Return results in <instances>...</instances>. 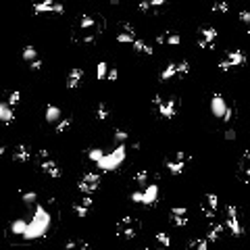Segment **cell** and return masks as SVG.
Listing matches in <instances>:
<instances>
[{
  "mask_svg": "<svg viewBox=\"0 0 250 250\" xmlns=\"http://www.w3.org/2000/svg\"><path fill=\"white\" fill-rule=\"evenodd\" d=\"M156 42L158 44H167V46H177L179 42H182V38H179V33H175V31H161L156 36Z\"/></svg>",
  "mask_w": 250,
  "mask_h": 250,
  "instance_id": "cell-23",
  "label": "cell"
},
{
  "mask_svg": "<svg viewBox=\"0 0 250 250\" xmlns=\"http://www.w3.org/2000/svg\"><path fill=\"white\" fill-rule=\"evenodd\" d=\"M229 11V6L225 2H217V4H213V13H227Z\"/></svg>",
  "mask_w": 250,
  "mask_h": 250,
  "instance_id": "cell-42",
  "label": "cell"
},
{
  "mask_svg": "<svg viewBox=\"0 0 250 250\" xmlns=\"http://www.w3.org/2000/svg\"><path fill=\"white\" fill-rule=\"evenodd\" d=\"M125 156H127V148H125V144L117 146L113 152H104V156L96 163V167H98L100 171H115V169H119L121 167V163L125 161Z\"/></svg>",
  "mask_w": 250,
  "mask_h": 250,
  "instance_id": "cell-3",
  "label": "cell"
},
{
  "mask_svg": "<svg viewBox=\"0 0 250 250\" xmlns=\"http://www.w3.org/2000/svg\"><path fill=\"white\" fill-rule=\"evenodd\" d=\"M21 57H23V61H27V62H33L36 59H40L38 57V50L33 46H25L23 52H21Z\"/></svg>",
  "mask_w": 250,
  "mask_h": 250,
  "instance_id": "cell-31",
  "label": "cell"
},
{
  "mask_svg": "<svg viewBox=\"0 0 250 250\" xmlns=\"http://www.w3.org/2000/svg\"><path fill=\"white\" fill-rule=\"evenodd\" d=\"M203 213H204V217L208 221H215V217H217V208H219V198H217V194H213V192H206L204 194V203H203Z\"/></svg>",
  "mask_w": 250,
  "mask_h": 250,
  "instance_id": "cell-15",
  "label": "cell"
},
{
  "mask_svg": "<svg viewBox=\"0 0 250 250\" xmlns=\"http://www.w3.org/2000/svg\"><path fill=\"white\" fill-rule=\"evenodd\" d=\"M33 148L30 144H17L15 146V150H13V161L15 163H30L31 158H33Z\"/></svg>",
  "mask_w": 250,
  "mask_h": 250,
  "instance_id": "cell-17",
  "label": "cell"
},
{
  "mask_svg": "<svg viewBox=\"0 0 250 250\" xmlns=\"http://www.w3.org/2000/svg\"><path fill=\"white\" fill-rule=\"evenodd\" d=\"M62 250H90V246L86 244V242H81V240H69Z\"/></svg>",
  "mask_w": 250,
  "mask_h": 250,
  "instance_id": "cell-32",
  "label": "cell"
},
{
  "mask_svg": "<svg viewBox=\"0 0 250 250\" xmlns=\"http://www.w3.org/2000/svg\"><path fill=\"white\" fill-rule=\"evenodd\" d=\"M225 140H235V131L234 129H227L225 131Z\"/></svg>",
  "mask_w": 250,
  "mask_h": 250,
  "instance_id": "cell-47",
  "label": "cell"
},
{
  "mask_svg": "<svg viewBox=\"0 0 250 250\" xmlns=\"http://www.w3.org/2000/svg\"><path fill=\"white\" fill-rule=\"evenodd\" d=\"M211 113H213V117H217V119H221L223 123L234 119V109L225 102V98L221 94H213V98H211Z\"/></svg>",
  "mask_w": 250,
  "mask_h": 250,
  "instance_id": "cell-6",
  "label": "cell"
},
{
  "mask_svg": "<svg viewBox=\"0 0 250 250\" xmlns=\"http://www.w3.org/2000/svg\"><path fill=\"white\" fill-rule=\"evenodd\" d=\"M136 40H138V33L134 30V25L123 23V31L117 33V42H119V44H134Z\"/></svg>",
  "mask_w": 250,
  "mask_h": 250,
  "instance_id": "cell-21",
  "label": "cell"
},
{
  "mask_svg": "<svg viewBox=\"0 0 250 250\" xmlns=\"http://www.w3.org/2000/svg\"><path fill=\"white\" fill-rule=\"evenodd\" d=\"M83 78H86V73H83L81 67H71L67 71V88L69 90H78L83 83Z\"/></svg>",
  "mask_w": 250,
  "mask_h": 250,
  "instance_id": "cell-19",
  "label": "cell"
},
{
  "mask_svg": "<svg viewBox=\"0 0 250 250\" xmlns=\"http://www.w3.org/2000/svg\"><path fill=\"white\" fill-rule=\"evenodd\" d=\"M31 11L36 13V15H62V13H65V6L61 2H54V0H44V2L33 4Z\"/></svg>",
  "mask_w": 250,
  "mask_h": 250,
  "instance_id": "cell-14",
  "label": "cell"
},
{
  "mask_svg": "<svg viewBox=\"0 0 250 250\" xmlns=\"http://www.w3.org/2000/svg\"><path fill=\"white\" fill-rule=\"evenodd\" d=\"M131 203L146 204V206H155L158 203V186L156 184H148L144 190L131 192Z\"/></svg>",
  "mask_w": 250,
  "mask_h": 250,
  "instance_id": "cell-5",
  "label": "cell"
},
{
  "mask_svg": "<svg viewBox=\"0 0 250 250\" xmlns=\"http://www.w3.org/2000/svg\"><path fill=\"white\" fill-rule=\"evenodd\" d=\"M138 232H140V223L129 217V215H125V217H121L119 221H117V238L121 240H134Z\"/></svg>",
  "mask_w": 250,
  "mask_h": 250,
  "instance_id": "cell-7",
  "label": "cell"
},
{
  "mask_svg": "<svg viewBox=\"0 0 250 250\" xmlns=\"http://www.w3.org/2000/svg\"><path fill=\"white\" fill-rule=\"evenodd\" d=\"M134 184H138V186H140L142 190H144V188L150 184V173L146 171V169L136 171V173H134Z\"/></svg>",
  "mask_w": 250,
  "mask_h": 250,
  "instance_id": "cell-26",
  "label": "cell"
},
{
  "mask_svg": "<svg viewBox=\"0 0 250 250\" xmlns=\"http://www.w3.org/2000/svg\"><path fill=\"white\" fill-rule=\"evenodd\" d=\"M158 6H165V0H150V2H140L138 9L140 11H148V9H158Z\"/></svg>",
  "mask_w": 250,
  "mask_h": 250,
  "instance_id": "cell-37",
  "label": "cell"
},
{
  "mask_svg": "<svg viewBox=\"0 0 250 250\" xmlns=\"http://www.w3.org/2000/svg\"><path fill=\"white\" fill-rule=\"evenodd\" d=\"M109 117H110L109 104H107V102H98V104H96V119L104 121V119H109Z\"/></svg>",
  "mask_w": 250,
  "mask_h": 250,
  "instance_id": "cell-29",
  "label": "cell"
},
{
  "mask_svg": "<svg viewBox=\"0 0 250 250\" xmlns=\"http://www.w3.org/2000/svg\"><path fill=\"white\" fill-rule=\"evenodd\" d=\"M109 62H104V61H100L98 65H96V78H98L100 81L102 79H107V75H109Z\"/></svg>",
  "mask_w": 250,
  "mask_h": 250,
  "instance_id": "cell-33",
  "label": "cell"
},
{
  "mask_svg": "<svg viewBox=\"0 0 250 250\" xmlns=\"http://www.w3.org/2000/svg\"><path fill=\"white\" fill-rule=\"evenodd\" d=\"M117 75H119V73H117V67H110L109 69V75H107V81H115Z\"/></svg>",
  "mask_w": 250,
  "mask_h": 250,
  "instance_id": "cell-44",
  "label": "cell"
},
{
  "mask_svg": "<svg viewBox=\"0 0 250 250\" xmlns=\"http://www.w3.org/2000/svg\"><path fill=\"white\" fill-rule=\"evenodd\" d=\"M155 109L158 110V115L163 117V119H173V117L177 115L179 110V98L177 96H169V98H163V96H155Z\"/></svg>",
  "mask_w": 250,
  "mask_h": 250,
  "instance_id": "cell-4",
  "label": "cell"
},
{
  "mask_svg": "<svg viewBox=\"0 0 250 250\" xmlns=\"http://www.w3.org/2000/svg\"><path fill=\"white\" fill-rule=\"evenodd\" d=\"M246 62V54L242 50H229L223 59L219 61V71H229V69H235V67H242Z\"/></svg>",
  "mask_w": 250,
  "mask_h": 250,
  "instance_id": "cell-11",
  "label": "cell"
},
{
  "mask_svg": "<svg viewBox=\"0 0 250 250\" xmlns=\"http://www.w3.org/2000/svg\"><path fill=\"white\" fill-rule=\"evenodd\" d=\"M188 161H190V156H188L184 150H177V152H173L171 156L165 158V167L171 175H182L188 167Z\"/></svg>",
  "mask_w": 250,
  "mask_h": 250,
  "instance_id": "cell-8",
  "label": "cell"
},
{
  "mask_svg": "<svg viewBox=\"0 0 250 250\" xmlns=\"http://www.w3.org/2000/svg\"><path fill=\"white\" fill-rule=\"evenodd\" d=\"M127 138H129V134H127L125 129H115L113 140H115V144H117V146H123L125 142H127Z\"/></svg>",
  "mask_w": 250,
  "mask_h": 250,
  "instance_id": "cell-36",
  "label": "cell"
},
{
  "mask_svg": "<svg viewBox=\"0 0 250 250\" xmlns=\"http://www.w3.org/2000/svg\"><path fill=\"white\" fill-rule=\"evenodd\" d=\"M240 165H250V150H246L244 155H242V161H240Z\"/></svg>",
  "mask_w": 250,
  "mask_h": 250,
  "instance_id": "cell-46",
  "label": "cell"
},
{
  "mask_svg": "<svg viewBox=\"0 0 250 250\" xmlns=\"http://www.w3.org/2000/svg\"><path fill=\"white\" fill-rule=\"evenodd\" d=\"M0 121L2 123H13L15 121V113H13V109L4 100H0Z\"/></svg>",
  "mask_w": 250,
  "mask_h": 250,
  "instance_id": "cell-25",
  "label": "cell"
},
{
  "mask_svg": "<svg viewBox=\"0 0 250 250\" xmlns=\"http://www.w3.org/2000/svg\"><path fill=\"white\" fill-rule=\"evenodd\" d=\"M102 30H104V21L100 17H94V15H79L78 23H75V30L71 33V38L75 44H81V46H92L98 42V38L102 36Z\"/></svg>",
  "mask_w": 250,
  "mask_h": 250,
  "instance_id": "cell-1",
  "label": "cell"
},
{
  "mask_svg": "<svg viewBox=\"0 0 250 250\" xmlns=\"http://www.w3.org/2000/svg\"><path fill=\"white\" fill-rule=\"evenodd\" d=\"M169 221H171V225H175V227L188 225V208L186 206H171Z\"/></svg>",
  "mask_w": 250,
  "mask_h": 250,
  "instance_id": "cell-18",
  "label": "cell"
},
{
  "mask_svg": "<svg viewBox=\"0 0 250 250\" xmlns=\"http://www.w3.org/2000/svg\"><path fill=\"white\" fill-rule=\"evenodd\" d=\"M2 155H4V144L0 142V156H2Z\"/></svg>",
  "mask_w": 250,
  "mask_h": 250,
  "instance_id": "cell-48",
  "label": "cell"
},
{
  "mask_svg": "<svg viewBox=\"0 0 250 250\" xmlns=\"http://www.w3.org/2000/svg\"><path fill=\"white\" fill-rule=\"evenodd\" d=\"M19 102H21V92H19V90H13V92H9V96H6V104H9L11 109H15Z\"/></svg>",
  "mask_w": 250,
  "mask_h": 250,
  "instance_id": "cell-35",
  "label": "cell"
},
{
  "mask_svg": "<svg viewBox=\"0 0 250 250\" xmlns=\"http://www.w3.org/2000/svg\"><path fill=\"white\" fill-rule=\"evenodd\" d=\"M215 44H217V30L211 25H204L198 30V46L203 50H213Z\"/></svg>",
  "mask_w": 250,
  "mask_h": 250,
  "instance_id": "cell-13",
  "label": "cell"
},
{
  "mask_svg": "<svg viewBox=\"0 0 250 250\" xmlns=\"http://www.w3.org/2000/svg\"><path fill=\"white\" fill-rule=\"evenodd\" d=\"M71 125H73V117H62V119L57 123L54 131H57V134H65L67 129H71Z\"/></svg>",
  "mask_w": 250,
  "mask_h": 250,
  "instance_id": "cell-30",
  "label": "cell"
},
{
  "mask_svg": "<svg viewBox=\"0 0 250 250\" xmlns=\"http://www.w3.org/2000/svg\"><path fill=\"white\" fill-rule=\"evenodd\" d=\"M131 46H134V50H136V52H140V54H148V57H150L152 52H155V50H152V46L148 44V42H144V40H136Z\"/></svg>",
  "mask_w": 250,
  "mask_h": 250,
  "instance_id": "cell-28",
  "label": "cell"
},
{
  "mask_svg": "<svg viewBox=\"0 0 250 250\" xmlns=\"http://www.w3.org/2000/svg\"><path fill=\"white\" fill-rule=\"evenodd\" d=\"M25 229H27V219H17V221H13V223H11V234H13V235H19V238H23Z\"/></svg>",
  "mask_w": 250,
  "mask_h": 250,
  "instance_id": "cell-27",
  "label": "cell"
},
{
  "mask_svg": "<svg viewBox=\"0 0 250 250\" xmlns=\"http://www.w3.org/2000/svg\"><path fill=\"white\" fill-rule=\"evenodd\" d=\"M155 238H156V242L161 244L163 248H169L171 246V238H169V234H165V232H156L155 234Z\"/></svg>",
  "mask_w": 250,
  "mask_h": 250,
  "instance_id": "cell-38",
  "label": "cell"
},
{
  "mask_svg": "<svg viewBox=\"0 0 250 250\" xmlns=\"http://www.w3.org/2000/svg\"><path fill=\"white\" fill-rule=\"evenodd\" d=\"M240 21L250 27V13H248V11H242V13H240Z\"/></svg>",
  "mask_w": 250,
  "mask_h": 250,
  "instance_id": "cell-45",
  "label": "cell"
},
{
  "mask_svg": "<svg viewBox=\"0 0 250 250\" xmlns=\"http://www.w3.org/2000/svg\"><path fill=\"white\" fill-rule=\"evenodd\" d=\"M92 198H90V196H81V198H78V200H75V203H73V213H75V217H88V213L90 211H92Z\"/></svg>",
  "mask_w": 250,
  "mask_h": 250,
  "instance_id": "cell-20",
  "label": "cell"
},
{
  "mask_svg": "<svg viewBox=\"0 0 250 250\" xmlns=\"http://www.w3.org/2000/svg\"><path fill=\"white\" fill-rule=\"evenodd\" d=\"M146 250H150V248H146Z\"/></svg>",
  "mask_w": 250,
  "mask_h": 250,
  "instance_id": "cell-49",
  "label": "cell"
},
{
  "mask_svg": "<svg viewBox=\"0 0 250 250\" xmlns=\"http://www.w3.org/2000/svg\"><path fill=\"white\" fill-rule=\"evenodd\" d=\"M102 156H104V150H100V148H90V150H88V158H90L92 163H98Z\"/></svg>",
  "mask_w": 250,
  "mask_h": 250,
  "instance_id": "cell-39",
  "label": "cell"
},
{
  "mask_svg": "<svg viewBox=\"0 0 250 250\" xmlns=\"http://www.w3.org/2000/svg\"><path fill=\"white\" fill-rule=\"evenodd\" d=\"M223 225L232 232V235H235V238H240V235L244 234V227H242L240 217H238V208H235L234 204L225 206V223Z\"/></svg>",
  "mask_w": 250,
  "mask_h": 250,
  "instance_id": "cell-10",
  "label": "cell"
},
{
  "mask_svg": "<svg viewBox=\"0 0 250 250\" xmlns=\"http://www.w3.org/2000/svg\"><path fill=\"white\" fill-rule=\"evenodd\" d=\"M44 119H46V123H54V125H57V123L62 119V110L57 107V104H48Z\"/></svg>",
  "mask_w": 250,
  "mask_h": 250,
  "instance_id": "cell-24",
  "label": "cell"
},
{
  "mask_svg": "<svg viewBox=\"0 0 250 250\" xmlns=\"http://www.w3.org/2000/svg\"><path fill=\"white\" fill-rule=\"evenodd\" d=\"M188 248L190 250H208V242H206V238H194Z\"/></svg>",
  "mask_w": 250,
  "mask_h": 250,
  "instance_id": "cell-34",
  "label": "cell"
},
{
  "mask_svg": "<svg viewBox=\"0 0 250 250\" xmlns=\"http://www.w3.org/2000/svg\"><path fill=\"white\" fill-rule=\"evenodd\" d=\"M42 67H44V61H42V59H36L33 62H30V69H31V71H40Z\"/></svg>",
  "mask_w": 250,
  "mask_h": 250,
  "instance_id": "cell-43",
  "label": "cell"
},
{
  "mask_svg": "<svg viewBox=\"0 0 250 250\" xmlns=\"http://www.w3.org/2000/svg\"><path fill=\"white\" fill-rule=\"evenodd\" d=\"M223 229H225V225L223 223H217V221H211V225H208V232H206V242L211 244V242H217L219 238H221V234H223Z\"/></svg>",
  "mask_w": 250,
  "mask_h": 250,
  "instance_id": "cell-22",
  "label": "cell"
},
{
  "mask_svg": "<svg viewBox=\"0 0 250 250\" xmlns=\"http://www.w3.org/2000/svg\"><path fill=\"white\" fill-rule=\"evenodd\" d=\"M240 175L244 182H250V165H240Z\"/></svg>",
  "mask_w": 250,
  "mask_h": 250,
  "instance_id": "cell-41",
  "label": "cell"
},
{
  "mask_svg": "<svg viewBox=\"0 0 250 250\" xmlns=\"http://www.w3.org/2000/svg\"><path fill=\"white\" fill-rule=\"evenodd\" d=\"M21 198H23V203H25V204H36V200H38V194H36V192H25V194H23V196H21Z\"/></svg>",
  "mask_w": 250,
  "mask_h": 250,
  "instance_id": "cell-40",
  "label": "cell"
},
{
  "mask_svg": "<svg viewBox=\"0 0 250 250\" xmlns=\"http://www.w3.org/2000/svg\"><path fill=\"white\" fill-rule=\"evenodd\" d=\"M190 73V62L182 61V62H169L163 71H161V81H169V79H175V78H184V75Z\"/></svg>",
  "mask_w": 250,
  "mask_h": 250,
  "instance_id": "cell-9",
  "label": "cell"
},
{
  "mask_svg": "<svg viewBox=\"0 0 250 250\" xmlns=\"http://www.w3.org/2000/svg\"><path fill=\"white\" fill-rule=\"evenodd\" d=\"M78 188H79V192L83 194V196H88V194L96 192L100 188V175H98V173H94V171L83 173L81 179L78 182Z\"/></svg>",
  "mask_w": 250,
  "mask_h": 250,
  "instance_id": "cell-12",
  "label": "cell"
},
{
  "mask_svg": "<svg viewBox=\"0 0 250 250\" xmlns=\"http://www.w3.org/2000/svg\"><path fill=\"white\" fill-rule=\"evenodd\" d=\"M38 167H40V171L44 173V175H48V177H52V179H59L61 175H62V171H61V167H59V163L54 161V158H44V161H38Z\"/></svg>",
  "mask_w": 250,
  "mask_h": 250,
  "instance_id": "cell-16",
  "label": "cell"
},
{
  "mask_svg": "<svg viewBox=\"0 0 250 250\" xmlns=\"http://www.w3.org/2000/svg\"><path fill=\"white\" fill-rule=\"evenodd\" d=\"M48 227H50V213H48L44 206L36 204V208H33V217L27 219V229H25V234H23L21 240L31 242V240L44 238Z\"/></svg>",
  "mask_w": 250,
  "mask_h": 250,
  "instance_id": "cell-2",
  "label": "cell"
}]
</instances>
